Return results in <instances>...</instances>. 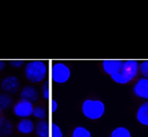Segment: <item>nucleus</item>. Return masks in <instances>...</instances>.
I'll list each match as a JSON object with an SVG mask.
<instances>
[{"label": "nucleus", "mask_w": 148, "mask_h": 137, "mask_svg": "<svg viewBox=\"0 0 148 137\" xmlns=\"http://www.w3.org/2000/svg\"><path fill=\"white\" fill-rule=\"evenodd\" d=\"M1 89L6 94L16 93L20 87L19 79L16 76H8L5 77L1 82Z\"/></svg>", "instance_id": "6"}, {"label": "nucleus", "mask_w": 148, "mask_h": 137, "mask_svg": "<svg viewBox=\"0 0 148 137\" xmlns=\"http://www.w3.org/2000/svg\"><path fill=\"white\" fill-rule=\"evenodd\" d=\"M20 97H21V100L34 103L38 100L39 94L36 87L32 86H27L21 89L20 92Z\"/></svg>", "instance_id": "9"}, {"label": "nucleus", "mask_w": 148, "mask_h": 137, "mask_svg": "<svg viewBox=\"0 0 148 137\" xmlns=\"http://www.w3.org/2000/svg\"><path fill=\"white\" fill-rule=\"evenodd\" d=\"M12 104H13V100L8 94H0V108L1 109L5 110L10 108Z\"/></svg>", "instance_id": "15"}, {"label": "nucleus", "mask_w": 148, "mask_h": 137, "mask_svg": "<svg viewBox=\"0 0 148 137\" xmlns=\"http://www.w3.org/2000/svg\"><path fill=\"white\" fill-rule=\"evenodd\" d=\"M58 108V104L57 101L55 100L54 99H52L51 100L50 103V110L52 113H56L57 111Z\"/></svg>", "instance_id": "22"}, {"label": "nucleus", "mask_w": 148, "mask_h": 137, "mask_svg": "<svg viewBox=\"0 0 148 137\" xmlns=\"http://www.w3.org/2000/svg\"><path fill=\"white\" fill-rule=\"evenodd\" d=\"M33 109H34V106L33 103L21 100L20 101L17 102L13 106V113L18 117L25 119V118H29L33 115Z\"/></svg>", "instance_id": "5"}, {"label": "nucleus", "mask_w": 148, "mask_h": 137, "mask_svg": "<svg viewBox=\"0 0 148 137\" xmlns=\"http://www.w3.org/2000/svg\"><path fill=\"white\" fill-rule=\"evenodd\" d=\"M25 60H13L9 61V64H10L12 67L16 68H18L22 67L23 66L25 65Z\"/></svg>", "instance_id": "21"}, {"label": "nucleus", "mask_w": 148, "mask_h": 137, "mask_svg": "<svg viewBox=\"0 0 148 137\" xmlns=\"http://www.w3.org/2000/svg\"><path fill=\"white\" fill-rule=\"evenodd\" d=\"M47 115V111L44 107H42V106L34 107L33 112V116L34 117L39 119L40 120H43V119H45Z\"/></svg>", "instance_id": "17"}, {"label": "nucleus", "mask_w": 148, "mask_h": 137, "mask_svg": "<svg viewBox=\"0 0 148 137\" xmlns=\"http://www.w3.org/2000/svg\"><path fill=\"white\" fill-rule=\"evenodd\" d=\"M35 131L38 137H49L50 135V127L47 120H39L36 123Z\"/></svg>", "instance_id": "11"}, {"label": "nucleus", "mask_w": 148, "mask_h": 137, "mask_svg": "<svg viewBox=\"0 0 148 137\" xmlns=\"http://www.w3.org/2000/svg\"><path fill=\"white\" fill-rule=\"evenodd\" d=\"M133 91L136 97L148 101V79L142 77L137 80Z\"/></svg>", "instance_id": "8"}, {"label": "nucleus", "mask_w": 148, "mask_h": 137, "mask_svg": "<svg viewBox=\"0 0 148 137\" xmlns=\"http://www.w3.org/2000/svg\"><path fill=\"white\" fill-rule=\"evenodd\" d=\"M47 72V66L42 60H31L25 67V77L33 83H41L45 80Z\"/></svg>", "instance_id": "2"}, {"label": "nucleus", "mask_w": 148, "mask_h": 137, "mask_svg": "<svg viewBox=\"0 0 148 137\" xmlns=\"http://www.w3.org/2000/svg\"><path fill=\"white\" fill-rule=\"evenodd\" d=\"M136 119L140 124L148 126V101L138 107L136 112Z\"/></svg>", "instance_id": "12"}, {"label": "nucleus", "mask_w": 148, "mask_h": 137, "mask_svg": "<svg viewBox=\"0 0 148 137\" xmlns=\"http://www.w3.org/2000/svg\"><path fill=\"white\" fill-rule=\"evenodd\" d=\"M5 66H6V64H5V61L3 60H0V72L2 71L5 68Z\"/></svg>", "instance_id": "23"}, {"label": "nucleus", "mask_w": 148, "mask_h": 137, "mask_svg": "<svg viewBox=\"0 0 148 137\" xmlns=\"http://www.w3.org/2000/svg\"><path fill=\"white\" fill-rule=\"evenodd\" d=\"M13 127L10 121L0 118V134L5 136H8L11 134Z\"/></svg>", "instance_id": "13"}, {"label": "nucleus", "mask_w": 148, "mask_h": 137, "mask_svg": "<svg viewBox=\"0 0 148 137\" xmlns=\"http://www.w3.org/2000/svg\"><path fill=\"white\" fill-rule=\"evenodd\" d=\"M139 72V64L137 60H124L123 65L119 72L111 76L115 83L127 84L134 80Z\"/></svg>", "instance_id": "1"}, {"label": "nucleus", "mask_w": 148, "mask_h": 137, "mask_svg": "<svg viewBox=\"0 0 148 137\" xmlns=\"http://www.w3.org/2000/svg\"><path fill=\"white\" fill-rule=\"evenodd\" d=\"M106 105L99 100L87 99L82 104V112L85 117L91 120L100 119L104 115Z\"/></svg>", "instance_id": "3"}, {"label": "nucleus", "mask_w": 148, "mask_h": 137, "mask_svg": "<svg viewBox=\"0 0 148 137\" xmlns=\"http://www.w3.org/2000/svg\"><path fill=\"white\" fill-rule=\"evenodd\" d=\"M36 125L29 118L21 119L17 125V130L22 134H30L35 131Z\"/></svg>", "instance_id": "10"}, {"label": "nucleus", "mask_w": 148, "mask_h": 137, "mask_svg": "<svg viewBox=\"0 0 148 137\" xmlns=\"http://www.w3.org/2000/svg\"><path fill=\"white\" fill-rule=\"evenodd\" d=\"M50 136L51 137H63L64 134L62 132L60 126L56 123H52L50 126Z\"/></svg>", "instance_id": "18"}, {"label": "nucleus", "mask_w": 148, "mask_h": 137, "mask_svg": "<svg viewBox=\"0 0 148 137\" xmlns=\"http://www.w3.org/2000/svg\"><path fill=\"white\" fill-rule=\"evenodd\" d=\"M1 111H2V109H1V108H0V114H1Z\"/></svg>", "instance_id": "24"}, {"label": "nucleus", "mask_w": 148, "mask_h": 137, "mask_svg": "<svg viewBox=\"0 0 148 137\" xmlns=\"http://www.w3.org/2000/svg\"><path fill=\"white\" fill-rule=\"evenodd\" d=\"M71 77L69 67L64 63H56L51 68V78L53 82L59 84L65 83Z\"/></svg>", "instance_id": "4"}, {"label": "nucleus", "mask_w": 148, "mask_h": 137, "mask_svg": "<svg viewBox=\"0 0 148 137\" xmlns=\"http://www.w3.org/2000/svg\"><path fill=\"white\" fill-rule=\"evenodd\" d=\"M139 72L145 78L148 79V60H144L139 64Z\"/></svg>", "instance_id": "19"}, {"label": "nucleus", "mask_w": 148, "mask_h": 137, "mask_svg": "<svg viewBox=\"0 0 148 137\" xmlns=\"http://www.w3.org/2000/svg\"><path fill=\"white\" fill-rule=\"evenodd\" d=\"M123 63L124 60H105L102 63V66L107 75L112 76L120 71Z\"/></svg>", "instance_id": "7"}, {"label": "nucleus", "mask_w": 148, "mask_h": 137, "mask_svg": "<svg viewBox=\"0 0 148 137\" xmlns=\"http://www.w3.org/2000/svg\"><path fill=\"white\" fill-rule=\"evenodd\" d=\"M72 137H91V134L86 127L78 126L74 129Z\"/></svg>", "instance_id": "16"}, {"label": "nucleus", "mask_w": 148, "mask_h": 137, "mask_svg": "<svg viewBox=\"0 0 148 137\" xmlns=\"http://www.w3.org/2000/svg\"><path fill=\"white\" fill-rule=\"evenodd\" d=\"M41 91H42V95L44 99L49 100V97H50V88H49V82H46L43 85Z\"/></svg>", "instance_id": "20"}, {"label": "nucleus", "mask_w": 148, "mask_h": 137, "mask_svg": "<svg viewBox=\"0 0 148 137\" xmlns=\"http://www.w3.org/2000/svg\"><path fill=\"white\" fill-rule=\"evenodd\" d=\"M110 137H131V133L125 127H117L113 130Z\"/></svg>", "instance_id": "14"}]
</instances>
